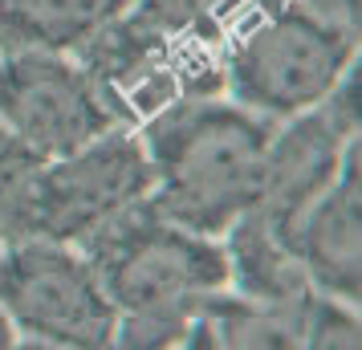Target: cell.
Segmentation results:
<instances>
[{
  "label": "cell",
  "mask_w": 362,
  "mask_h": 350,
  "mask_svg": "<svg viewBox=\"0 0 362 350\" xmlns=\"http://www.w3.org/2000/svg\"><path fill=\"white\" fill-rule=\"evenodd\" d=\"M82 257L118 310V346H183L199 298L228 285L224 245L167 220L151 200H134L94 228Z\"/></svg>",
  "instance_id": "cell-1"
},
{
  "label": "cell",
  "mask_w": 362,
  "mask_h": 350,
  "mask_svg": "<svg viewBox=\"0 0 362 350\" xmlns=\"http://www.w3.org/2000/svg\"><path fill=\"white\" fill-rule=\"evenodd\" d=\"M273 122L240 102L183 98L147 118V200L199 236H220L261 196Z\"/></svg>",
  "instance_id": "cell-2"
},
{
  "label": "cell",
  "mask_w": 362,
  "mask_h": 350,
  "mask_svg": "<svg viewBox=\"0 0 362 350\" xmlns=\"http://www.w3.org/2000/svg\"><path fill=\"white\" fill-rule=\"evenodd\" d=\"M354 53L358 29L305 0H248L220 41V74L245 110L293 118L326 98Z\"/></svg>",
  "instance_id": "cell-3"
},
{
  "label": "cell",
  "mask_w": 362,
  "mask_h": 350,
  "mask_svg": "<svg viewBox=\"0 0 362 350\" xmlns=\"http://www.w3.org/2000/svg\"><path fill=\"white\" fill-rule=\"evenodd\" d=\"M151 196V163L143 139L110 127L86 147L41 159L17 200L0 216L4 236H45L57 245H82L110 216Z\"/></svg>",
  "instance_id": "cell-4"
},
{
  "label": "cell",
  "mask_w": 362,
  "mask_h": 350,
  "mask_svg": "<svg viewBox=\"0 0 362 350\" xmlns=\"http://www.w3.org/2000/svg\"><path fill=\"white\" fill-rule=\"evenodd\" d=\"M74 53L115 122H147L183 98L224 90L220 45L167 33L131 8L110 17Z\"/></svg>",
  "instance_id": "cell-5"
},
{
  "label": "cell",
  "mask_w": 362,
  "mask_h": 350,
  "mask_svg": "<svg viewBox=\"0 0 362 350\" xmlns=\"http://www.w3.org/2000/svg\"><path fill=\"white\" fill-rule=\"evenodd\" d=\"M0 314L45 346H110L118 326L94 265L69 245L13 236L0 249Z\"/></svg>",
  "instance_id": "cell-6"
},
{
  "label": "cell",
  "mask_w": 362,
  "mask_h": 350,
  "mask_svg": "<svg viewBox=\"0 0 362 350\" xmlns=\"http://www.w3.org/2000/svg\"><path fill=\"white\" fill-rule=\"evenodd\" d=\"M358 139V66L334 82L326 98L273 131L264 151V180L252 212L293 252V228L342 167L346 147Z\"/></svg>",
  "instance_id": "cell-7"
},
{
  "label": "cell",
  "mask_w": 362,
  "mask_h": 350,
  "mask_svg": "<svg viewBox=\"0 0 362 350\" xmlns=\"http://www.w3.org/2000/svg\"><path fill=\"white\" fill-rule=\"evenodd\" d=\"M0 122L41 159L69 155L118 127L86 69L45 49H17L0 62Z\"/></svg>",
  "instance_id": "cell-8"
},
{
  "label": "cell",
  "mask_w": 362,
  "mask_h": 350,
  "mask_svg": "<svg viewBox=\"0 0 362 350\" xmlns=\"http://www.w3.org/2000/svg\"><path fill=\"white\" fill-rule=\"evenodd\" d=\"M293 257L313 289L358 305V139L346 147L329 187L297 220Z\"/></svg>",
  "instance_id": "cell-9"
},
{
  "label": "cell",
  "mask_w": 362,
  "mask_h": 350,
  "mask_svg": "<svg viewBox=\"0 0 362 350\" xmlns=\"http://www.w3.org/2000/svg\"><path fill=\"white\" fill-rule=\"evenodd\" d=\"M122 8L127 0H0V49L74 53Z\"/></svg>",
  "instance_id": "cell-10"
},
{
  "label": "cell",
  "mask_w": 362,
  "mask_h": 350,
  "mask_svg": "<svg viewBox=\"0 0 362 350\" xmlns=\"http://www.w3.org/2000/svg\"><path fill=\"white\" fill-rule=\"evenodd\" d=\"M228 281L240 285V293L264 305H293L313 285L293 252L264 228V220L248 208L228 224Z\"/></svg>",
  "instance_id": "cell-11"
},
{
  "label": "cell",
  "mask_w": 362,
  "mask_h": 350,
  "mask_svg": "<svg viewBox=\"0 0 362 350\" xmlns=\"http://www.w3.org/2000/svg\"><path fill=\"white\" fill-rule=\"evenodd\" d=\"M297 305H264L212 289L192 314L183 346H297Z\"/></svg>",
  "instance_id": "cell-12"
},
{
  "label": "cell",
  "mask_w": 362,
  "mask_h": 350,
  "mask_svg": "<svg viewBox=\"0 0 362 350\" xmlns=\"http://www.w3.org/2000/svg\"><path fill=\"white\" fill-rule=\"evenodd\" d=\"M248 0H127V8L143 21L159 25L167 33L199 37L208 45H220L232 21L240 17Z\"/></svg>",
  "instance_id": "cell-13"
},
{
  "label": "cell",
  "mask_w": 362,
  "mask_h": 350,
  "mask_svg": "<svg viewBox=\"0 0 362 350\" xmlns=\"http://www.w3.org/2000/svg\"><path fill=\"white\" fill-rule=\"evenodd\" d=\"M297 346H358V317L346 310V301L322 298V289H310L297 305Z\"/></svg>",
  "instance_id": "cell-14"
},
{
  "label": "cell",
  "mask_w": 362,
  "mask_h": 350,
  "mask_svg": "<svg viewBox=\"0 0 362 350\" xmlns=\"http://www.w3.org/2000/svg\"><path fill=\"white\" fill-rule=\"evenodd\" d=\"M37 167H41V155L33 147H25L17 134L0 122V216L8 212V204L17 200V192Z\"/></svg>",
  "instance_id": "cell-15"
},
{
  "label": "cell",
  "mask_w": 362,
  "mask_h": 350,
  "mask_svg": "<svg viewBox=\"0 0 362 350\" xmlns=\"http://www.w3.org/2000/svg\"><path fill=\"white\" fill-rule=\"evenodd\" d=\"M0 346H13V326H8L4 314H0Z\"/></svg>",
  "instance_id": "cell-16"
},
{
  "label": "cell",
  "mask_w": 362,
  "mask_h": 350,
  "mask_svg": "<svg viewBox=\"0 0 362 350\" xmlns=\"http://www.w3.org/2000/svg\"><path fill=\"white\" fill-rule=\"evenodd\" d=\"M4 240H8V236H4V228H0V249H4Z\"/></svg>",
  "instance_id": "cell-17"
}]
</instances>
